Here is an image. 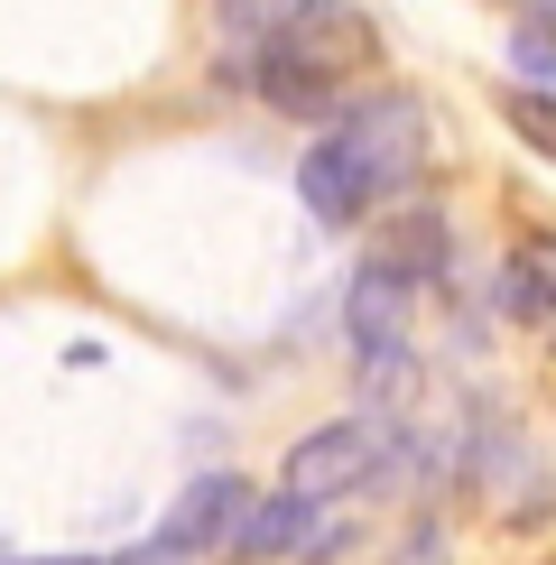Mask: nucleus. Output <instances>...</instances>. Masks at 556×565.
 Listing matches in <instances>:
<instances>
[{
  "instance_id": "nucleus-1",
  "label": "nucleus",
  "mask_w": 556,
  "mask_h": 565,
  "mask_svg": "<svg viewBox=\"0 0 556 565\" xmlns=\"http://www.w3.org/2000/svg\"><path fill=\"white\" fill-rule=\"evenodd\" d=\"M417 103H362V111H343V121H324L316 130V149L297 158V195H307V214L316 223H362L381 195H399V185L417 177Z\"/></svg>"
},
{
  "instance_id": "nucleus-2",
  "label": "nucleus",
  "mask_w": 556,
  "mask_h": 565,
  "mask_svg": "<svg viewBox=\"0 0 556 565\" xmlns=\"http://www.w3.org/2000/svg\"><path fill=\"white\" fill-rule=\"evenodd\" d=\"M362 75H381V29H371L353 0H297V10L260 38V56H250V84H260L278 111H297V121L334 111Z\"/></svg>"
},
{
  "instance_id": "nucleus-3",
  "label": "nucleus",
  "mask_w": 556,
  "mask_h": 565,
  "mask_svg": "<svg viewBox=\"0 0 556 565\" xmlns=\"http://www.w3.org/2000/svg\"><path fill=\"white\" fill-rule=\"evenodd\" d=\"M250 510H260V501H250L242 473H195L168 501V520H158V547H168L177 565L185 556H214V547H232V537L250 529Z\"/></svg>"
},
{
  "instance_id": "nucleus-4",
  "label": "nucleus",
  "mask_w": 556,
  "mask_h": 565,
  "mask_svg": "<svg viewBox=\"0 0 556 565\" xmlns=\"http://www.w3.org/2000/svg\"><path fill=\"white\" fill-rule=\"evenodd\" d=\"M381 455H389L381 417H334V427H316L288 455V491H297V501H334V491H353V482L381 473Z\"/></svg>"
},
{
  "instance_id": "nucleus-5",
  "label": "nucleus",
  "mask_w": 556,
  "mask_h": 565,
  "mask_svg": "<svg viewBox=\"0 0 556 565\" xmlns=\"http://www.w3.org/2000/svg\"><path fill=\"white\" fill-rule=\"evenodd\" d=\"M399 343H408V278L371 260L353 278V352H362V362H389Z\"/></svg>"
},
{
  "instance_id": "nucleus-6",
  "label": "nucleus",
  "mask_w": 556,
  "mask_h": 565,
  "mask_svg": "<svg viewBox=\"0 0 556 565\" xmlns=\"http://www.w3.org/2000/svg\"><path fill=\"white\" fill-rule=\"evenodd\" d=\"M501 316L510 324H547L556 316V232H520L501 260Z\"/></svg>"
},
{
  "instance_id": "nucleus-7",
  "label": "nucleus",
  "mask_w": 556,
  "mask_h": 565,
  "mask_svg": "<svg viewBox=\"0 0 556 565\" xmlns=\"http://www.w3.org/2000/svg\"><path fill=\"white\" fill-rule=\"evenodd\" d=\"M316 537V501H297V491H278V501L250 510V529H242V547L250 556H297Z\"/></svg>"
},
{
  "instance_id": "nucleus-8",
  "label": "nucleus",
  "mask_w": 556,
  "mask_h": 565,
  "mask_svg": "<svg viewBox=\"0 0 556 565\" xmlns=\"http://www.w3.org/2000/svg\"><path fill=\"white\" fill-rule=\"evenodd\" d=\"M436 260H446V223H436V214H408V223L381 242V269H399V278H427Z\"/></svg>"
},
{
  "instance_id": "nucleus-9",
  "label": "nucleus",
  "mask_w": 556,
  "mask_h": 565,
  "mask_svg": "<svg viewBox=\"0 0 556 565\" xmlns=\"http://www.w3.org/2000/svg\"><path fill=\"white\" fill-rule=\"evenodd\" d=\"M501 121L520 130L538 158H556V93H538V84H510V93H501Z\"/></svg>"
},
{
  "instance_id": "nucleus-10",
  "label": "nucleus",
  "mask_w": 556,
  "mask_h": 565,
  "mask_svg": "<svg viewBox=\"0 0 556 565\" xmlns=\"http://www.w3.org/2000/svg\"><path fill=\"white\" fill-rule=\"evenodd\" d=\"M510 65H520V84H547V93H556V46H547L538 29L510 38Z\"/></svg>"
},
{
  "instance_id": "nucleus-11",
  "label": "nucleus",
  "mask_w": 556,
  "mask_h": 565,
  "mask_svg": "<svg viewBox=\"0 0 556 565\" xmlns=\"http://www.w3.org/2000/svg\"><path fill=\"white\" fill-rule=\"evenodd\" d=\"M46 565H111V556H46Z\"/></svg>"
},
{
  "instance_id": "nucleus-12",
  "label": "nucleus",
  "mask_w": 556,
  "mask_h": 565,
  "mask_svg": "<svg viewBox=\"0 0 556 565\" xmlns=\"http://www.w3.org/2000/svg\"><path fill=\"white\" fill-rule=\"evenodd\" d=\"M0 565H10V556H0Z\"/></svg>"
}]
</instances>
